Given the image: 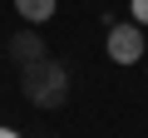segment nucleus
I'll list each match as a JSON object with an SVG mask.
<instances>
[{"label":"nucleus","instance_id":"1","mask_svg":"<svg viewBox=\"0 0 148 138\" xmlns=\"http://www.w3.org/2000/svg\"><path fill=\"white\" fill-rule=\"evenodd\" d=\"M20 89H25V99L35 109H59L69 99V69L54 64L49 54L35 59V64H20Z\"/></svg>","mask_w":148,"mask_h":138},{"label":"nucleus","instance_id":"3","mask_svg":"<svg viewBox=\"0 0 148 138\" xmlns=\"http://www.w3.org/2000/svg\"><path fill=\"white\" fill-rule=\"evenodd\" d=\"M5 49H10V59H15V64H35V59H45V54H49V49H45V40H40V30H30V25H25V30H15Z\"/></svg>","mask_w":148,"mask_h":138},{"label":"nucleus","instance_id":"4","mask_svg":"<svg viewBox=\"0 0 148 138\" xmlns=\"http://www.w3.org/2000/svg\"><path fill=\"white\" fill-rule=\"evenodd\" d=\"M54 10H59V0H15V15L25 25H45Z\"/></svg>","mask_w":148,"mask_h":138},{"label":"nucleus","instance_id":"2","mask_svg":"<svg viewBox=\"0 0 148 138\" xmlns=\"http://www.w3.org/2000/svg\"><path fill=\"white\" fill-rule=\"evenodd\" d=\"M104 49H109V59H114V64H138V59L148 54V40H143V25H138V20H128V25L109 20V35H104Z\"/></svg>","mask_w":148,"mask_h":138},{"label":"nucleus","instance_id":"5","mask_svg":"<svg viewBox=\"0 0 148 138\" xmlns=\"http://www.w3.org/2000/svg\"><path fill=\"white\" fill-rule=\"evenodd\" d=\"M128 10H133V20H138V25H148V0H133Z\"/></svg>","mask_w":148,"mask_h":138},{"label":"nucleus","instance_id":"6","mask_svg":"<svg viewBox=\"0 0 148 138\" xmlns=\"http://www.w3.org/2000/svg\"><path fill=\"white\" fill-rule=\"evenodd\" d=\"M0 138H20V133H15V128H0Z\"/></svg>","mask_w":148,"mask_h":138}]
</instances>
